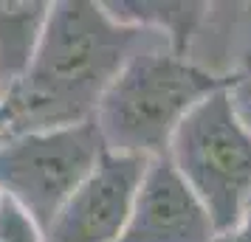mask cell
<instances>
[{
  "instance_id": "3",
  "label": "cell",
  "mask_w": 251,
  "mask_h": 242,
  "mask_svg": "<svg viewBox=\"0 0 251 242\" xmlns=\"http://www.w3.org/2000/svg\"><path fill=\"white\" fill-rule=\"evenodd\" d=\"M167 158L203 203L217 234L234 228L251 208V132L223 88L178 124Z\"/></svg>"
},
{
  "instance_id": "11",
  "label": "cell",
  "mask_w": 251,
  "mask_h": 242,
  "mask_svg": "<svg viewBox=\"0 0 251 242\" xmlns=\"http://www.w3.org/2000/svg\"><path fill=\"white\" fill-rule=\"evenodd\" d=\"M215 242H251V208L243 214L234 228H228L226 234H217Z\"/></svg>"
},
{
  "instance_id": "6",
  "label": "cell",
  "mask_w": 251,
  "mask_h": 242,
  "mask_svg": "<svg viewBox=\"0 0 251 242\" xmlns=\"http://www.w3.org/2000/svg\"><path fill=\"white\" fill-rule=\"evenodd\" d=\"M215 237L209 211L175 172L170 158H150L127 225L116 242H215Z\"/></svg>"
},
{
  "instance_id": "5",
  "label": "cell",
  "mask_w": 251,
  "mask_h": 242,
  "mask_svg": "<svg viewBox=\"0 0 251 242\" xmlns=\"http://www.w3.org/2000/svg\"><path fill=\"white\" fill-rule=\"evenodd\" d=\"M147 158L104 152L88 180L46 228V242H116L127 225Z\"/></svg>"
},
{
  "instance_id": "1",
  "label": "cell",
  "mask_w": 251,
  "mask_h": 242,
  "mask_svg": "<svg viewBox=\"0 0 251 242\" xmlns=\"http://www.w3.org/2000/svg\"><path fill=\"white\" fill-rule=\"evenodd\" d=\"M158 43L167 40L147 28L119 23L104 3H51L31 65L3 96L6 138L93 121L122 68L138 51Z\"/></svg>"
},
{
  "instance_id": "8",
  "label": "cell",
  "mask_w": 251,
  "mask_h": 242,
  "mask_svg": "<svg viewBox=\"0 0 251 242\" xmlns=\"http://www.w3.org/2000/svg\"><path fill=\"white\" fill-rule=\"evenodd\" d=\"M51 3L46 0H0V93L23 79L37 54Z\"/></svg>"
},
{
  "instance_id": "9",
  "label": "cell",
  "mask_w": 251,
  "mask_h": 242,
  "mask_svg": "<svg viewBox=\"0 0 251 242\" xmlns=\"http://www.w3.org/2000/svg\"><path fill=\"white\" fill-rule=\"evenodd\" d=\"M104 9L113 14L119 23L138 25L161 34L175 54L186 51L195 28L201 25L206 14V3H158V0H119L104 3Z\"/></svg>"
},
{
  "instance_id": "2",
  "label": "cell",
  "mask_w": 251,
  "mask_h": 242,
  "mask_svg": "<svg viewBox=\"0 0 251 242\" xmlns=\"http://www.w3.org/2000/svg\"><path fill=\"white\" fill-rule=\"evenodd\" d=\"M220 82L175 54L167 43L138 51L104 93L93 124L113 155H167L175 130Z\"/></svg>"
},
{
  "instance_id": "13",
  "label": "cell",
  "mask_w": 251,
  "mask_h": 242,
  "mask_svg": "<svg viewBox=\"0 0 251 242\" xmlns=\"http://www.w3.org/2000/svg\"><path fill=\"white\" fill-rule=\"evenodd\" d=\"M3 200H6V197H3V192H0V211H3Z\"/></svg>"
},
{
  "instance_id": "10",
  "label": "cell",
  "mask_w": 251,
  "mask_h": 242,
  "mask_svg": "<svg viewBox=\"0 0 251 242\" xmlns=\"http://www.w3.org/2000/svg\"><path fill=\"white\" fill-rule=\"evenodd\" d=\"M0 242H46L43 231L28 220L23 208H17L12 200H3L0 211Z\"/></svg>"
},
{
  "instance_id": "12",
  "label": "cell",
  "mask_w": 251,
  "mask_h": 242,
  "mask_svg": "<svg viewBox=\"0 0 251 242\" xmlns=\"http://www.w3.org/2000/svg\"><path fill=\"white\" fill-rule=\"evenodd\" d=\"M6 141V107H3V93H0V144Z\"/></svg>"
},
{
  "instance_id": "4",
  "label": "cell",
  "mask_w": 251,
  "mask_h": 242,
  "mask_svg": "<svg viewBox=\"0 0 251 242\" xmlns=\"http://www.w3.org/2000/svg\"><path fill=\"white\" fill-rule=\"evenodd\" d=\"M93 121L12 135L0 144V192L46 234L68 197L104 158Z\"/></svg>"
},
{
  "instance_id": "7",
  "label": "cell",
  "mask_w": 251,
  "mask_h": 242,
  "mask_svg": "<svg viewBox=\"0 0 251 242\" xmlns=\"http://www.w3.org/2000/svg\"><path fill=\"white\" fill-rule=\"evenodd\" d=\"M183 59L220 82L234 115L251 132V3H206Z\"/></svg>"
}]
</instances>
